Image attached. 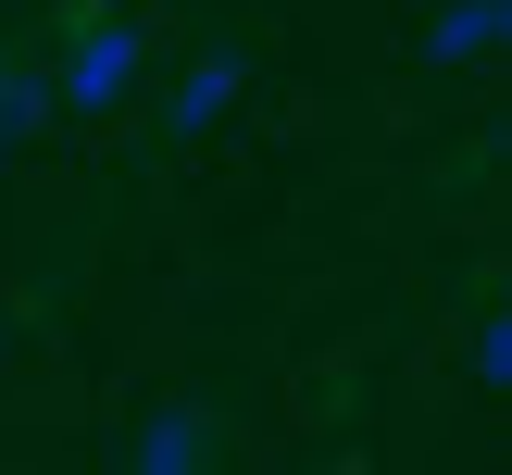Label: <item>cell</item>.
<instances>
[{"mask_svg": "<svg viewBox=\"0 0 512 475\" xmlns=\"http://www.w3.org/2000/svg\"><path fill=\"white\" fill-rule=\"evenodd\" d=\"M138 63H150V25L88 13V25L63 38V75H50V100H63V113H125V100H138Z\"/></svg>", "mask_w": 512, "mask_h": 475, "instance_id": "1", "label": "cell"}, {"mask_svg": "<svg viewBox=\"0 0 512 475\" xmlns=\"http://www.w3.org/2000/svg\"><path fill=\"white\" fill-rule=\"evenodd\" d=\"M213 450H225V425L200 413V400H175V413H150L138 438H125V463H138V475H200Z\"/></svg>", "mask_w": 512, "mask_h": 475, "instance_id": "2", "label": "cell"}, {"mask_svg": "<svg viewBox=\"0 0 512 475\" xmlns=\"http://www.w3.org/2000/svg\"><path fill=\"white\" fill-rule=\"evenodd\" d=\"M500 38H512V0H438V13H425V63H438V75L488 63Z\"/></svg>", "mask_w": 512, "mask_h": 475, "instance_id": "3", "label": "cell"}, {"mask_svg": "<svg viewBox=\"0 0 512 475\" xmlns=\"http://www.w3.org/2000/svg\"><path fill=\"white\" fill-rule=\"evenodd\" d=\"M225 113H238V63H225V50H200V63L175 75L163 125H175V138H200V125H225Z\"/></svg>", "mask_w": 512, "mask_h": 475, "instance_id": "4", "label": "cell"}, {"mask_svg": "<svg viewBox=\"0 0 512 475\" xmlns=\"http://www.w3.org/2000/svg\"><path fill=\"white\" fill-rule=\"evenodd\" d=\"M25 125H50V75H25L13 50H0V138H25Z\"/></svg>", "mask_w": 512, "mask_h": 475, "instance_id": "5", "label": "cell"}, {"mask_svg": "<svg viewBox=\"0 0 512 475\" xmlns=\"http://www.w3.org/2000/svg\"><path fill=\"white\" fill-rule=\"evenodd\" d=\"M463 363H475V388H500V375H512V313H475V338H463Z\"/></svg>", "mask_w": 512, "mask_h": 475, "instance_id": "6", "label": "cell"}]
</instances>
